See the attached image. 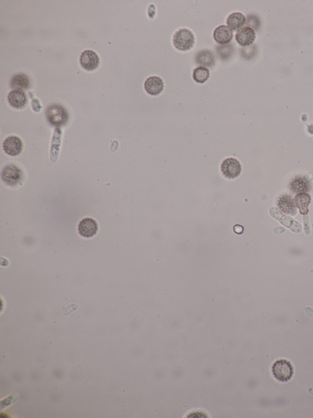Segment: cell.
Here are the masks:
<instances>
[{
	"instance_id": "obj_20",
	"label": "cell",
	"mask_w": 313,
	"mask_h": 418,
	"mask_svg": "<svg viewBox=\"0 0 313 418\" xmlns=\"http://www.w3.org/2000/svg\"><path fill=\"white\" fill-rule=\"evenodd\" d=\"M217 50L219 55L223 58V60L228 59L231 56L232 53L233 52L231 45L220 46V47H218Z\"/></svg>"
},
{
	"instance_id": "obj_11",
	"label": "cell",
	"mask_w": 313,
	"mask_h": 418,
	"mask_svg": "<svg viewBox=\"0 0 313 418\" xmlns=\"http://www.w3.org/2000/svg\"><path fill=\"white\" fill-rule=\"evenodd\" d=\"M8 102L14 109H23L28 103L27 95L23 90L14 89L8 95Z\"/></svg>"
},
{
	"instance_id": "obj_8",
	"label": "cell",
	"mask_w": 313,
	"mask_h": 418,
	"mask_svg": "<svg viewBox=\"0 0 313 418\" xmlns=\"http://www.w3.org/2000/svg\"><path fill=\"white\" fill-rule=\"evenodd\" d=\"M78 232L84 238H92L98 232V224L94 219L86 218L82 219L78 226Z\"/></svg>"
},
{
	"instance_id": "obj_14",
	"label": "cell",
	"mask_w": 313,
	"mask_h": 418,
	"mask_svg": "<svg viewBox=\"0 0 313 418\" xmlns=\"http://www.w3.org/2000/svg\"><path fill=\"white\" fill-rule=\"evenodd\" d=\"M196 62L201 67H211L215 65V59L213 53L209 50H200L195 57Z\"/></svg>"
},
{
	"instance_id": "obj_4",
	"label": "cell",
	"mask_w": 313,
	"mask_h": 418,
	"mask_svg": "<svg viewBox=\"0 0 313 418\" xmlns=\"http://www.w3.org/2000/svg\"><path fill=\"white\" fill-rule=\"evenodd\" d=\"M1 176L5 184L10 186H15L22 181L23 173L16 165L10 164L4 167Z\"/></svg>"
},
{
	"instance_id": "obj_13",
	"label": "cell",
	"mask_w": 313,
	"mask_h": 418,
	"mask_svg": "<svg viewBox=\"0 0 313 418\" xmlns=\"http://www.w3.org/2000/svg\"><path fill=\"white\" fill-rule=\"evenodd\" d=\"M277 205L279 209L283 211L284 213L287 214V215L293 216L297 213L296 202L288 195H283L279 197L278 198Z\"/></svg>"
},
{
	"instance_id": "obj_18",
	"label": "cell",
	"mask_w": 313,
	"mask_h": 418,
	"mask_svg": "<svg viewBox=\"0 0 313 418\" xmlns=\"http://www.w3.org/2000/svg\"><path fill=\"white\" fill-rule=\"evenodd\" d=\"M311 202V197L307 193H301L296 196V205L302 215H305L308 212V205Z\"/></svg>"
},
{
	"instance_id": "obj_9",
	"label": "cell",
	"mask_w": 313,
	"mask_h": 418,
	"mask_svg": "<svg viewBox=\"0 0 313 418\" xmlns=\"http://www.w3.org/2000/svg\"><path fill=\"white\" fill-rule=\"evenodd\" d=\"M256 35L254 29L249 27H244L239 29L236 34V40L241 47H248L252 45L255 40Z\"/></svg>"
},
{
	"instance_id": "obj_10",
	"label": "cell",
	"mask_w": 313,
	"mask_h": 418,
	"mask_svg": "<svg viewBox=\"0 0 313 418\" xmlns=\"http://www.w3.org/2000/svg\"><path fill=\"white\" fill-rule=\"evenodd\" d=\"M164 82L159 76H150L146 79L144 88L146 93L152 96H158L164 89Z\"/></svg>"
},
{
	"instance_id": "obj_19",
	"label": "cell",
	"mask_w": 313,
	"mask_h": 418,
	"mask_svg": "<svg viewBox=\"0 0 313 418\" xmlns=\"http://www.w3.org/2000/svg\"><path fill=\"white\" fill-rule=\"evenodd\" d=\"M210 76L209 70L205 67H198L194 70L193 72V78L194 80L198 83H205Z\"/></svg>"
},
{
	"instance_id": "obj_2",
	"label": "cell",
	"mask_w": 313,
	"mask_h": 418,
	"mask_svg": "<svg viewBox=\"0 0 313 418\" xmlns=\"http://www.w3.org/2000/svg\"><path fill=\"white\" fill-rule=\"evenodd\" d=\"M195 43V38L191 30L181 29L176 32L173 36V45L180 51L191 50Z\"/></svg>"
},
{
	"instance_id": "obj_17",
	"label": "cell",
	"mask_w": 313,
	"mask_h": 418,
	"mask_svg": "<svg viewBox=\"0 0 313 418\" xmlns=\"http://www.w3.org/2000/svg\"><path fill=\"white\" fill-rule=\"evenodd\" d=\"M246 18L242 13L234 12L227 18L228 27L231 30L234 31L237 29H241L243 25L246 23Z\"/></svg>"
},
{
	"instance_id": "obj_15",
	"label": "cell",
	"mask_w": 313,
	"mask_h": 418,
	"mask_svg": "<svg viewBox=\"0 0 313 418\" xmlns=\"http://www.w3.org/2000/svg\"><path fill=\"white\" fill-rule=\"evenodd\" d=\"M30 85L29 77L24 73L16 74L11 79V86L13 89L23 90V89H29Z\"/></svg>"
},
{
	"instance_id": "obj_12",
	"label": "cell",
	"mask_w": 313,
	"mask_h": 418,
	"mask_svg": "<svg viewBox=\"0 0 313 418\" xmlns=\"http://www.w3.org/2000/svg\"><path fill=\"white\" fill-rule=\"evenodd\" d=\"M213 37L219 44H228L233 38V30L226 25H220L214 31Z\"/></svg>"
},
{
	"instance_id": "obj_1",
	"label": "cell",
	"mask_w": 313,
	"mask_h": 418,
	"mask_svg": "<svg viewBox=\"0 0 313 418\" xmlns=\"http://www.w3.org/2000/svg\"><path fill=\"white\" fill-rule=\"evenodd\" d=\"M47 118L51 125L54 127H61L66 124L69 119L67 109L59 104H53L47 108Z\"/></svg>"
},
{
	"instance_id": "obj_3",
	"label": "cell",
	"mask_w": 313,
	"mask_h": 418,
	"mask_svg": "<svg viewBox=\"0 0 313 418\" xmlns=\"http://www.w3.org/2000/svg\"><path fill=\"white\" fill-rule=\"evenodd\" d=\"M272 373L277 381L287 382L293 377V366L286 359H279L272 365Z\"/></svg>"
},
{
	"instance_id": "obj_5",
	"label": "cell",
	"mask_w": 313,
	"mask_h": 418,
	"mask_svg": "<svg viewBox=\"0 0 313 418\" xmlns=\"http://www.w3.org/2000/svg\"><path fill=\"white\" fill-rule=\"evenodd\" d=\"M221 170L226 178H237L241 173V164L234 158H228L222 163Z\"/></svg>"
},
{
	"instance_id": "obj_7",
	"label": "cell",
	"mask_w": 313,
	"mask_h": 418,
	"mask_svg": "<svg viewBox=\"0 0 313 418\" xmlns=\"http://www.w3.org/2000/svg\"><path fill=\"white\" fill-rule=\"evenodd\" d=\"M4 152L11 156H19L23 150V142L17 136H10L6 138L3 144Z\"/></svg>"
},
{
	"instance_id": "obj_16",
	"label": "cell",
	"mask_w": 313,
	"mask_h": 418,
	"mask_svg": "<svg viewBox=\"0 0 313 418\" xmlns=\"http://www.w3.org/2000/svg\"><path fill=\"white\" fill-rule=\"evenodd\" d=\"M290 189L293 192L301 194L306 193L310 189V183L308 179L304 177H297L290 183Z\"/></svg>"
},
{
	"instance_id": "obj_6",
	"label": "cell",
	"mask_w": 313,
	"mask_h": 418,
	"mask_svg": "<svg viewBox=\"0 0 313 418\" xmlns=\"http://www.w3.org/2000/svg\"><path fill=\"white\" fill-rule=\"evenodd\" d=\"M79 62L83 69L93 72L100 65V57L93 50H86L81 54Z\"/></svg>"
}]
</instances>
